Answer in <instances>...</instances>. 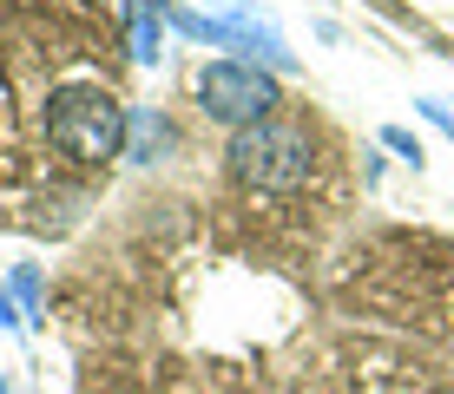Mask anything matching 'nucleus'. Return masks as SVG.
I'll list each match as a JSON object with an SVG mask.
<instances>
[{
  "instance_id": "3",
  "label": "nucleus",
  "mask_w": 454,
  "mask_h": 394,
  "mask_svg": "<svg viewBox=\"0 0 454 394\" xmlns=\"http://www.w3.org/2000/svg\"><path fill=\"white\" fill-rule=\"evenodd\" d=\"M192 99H198V112L211 125L250 132V125L277 119L284 86H277V73L257 66V59H211V66H198V79H192Z\"/></svg>"
},
{
  "instance_id": "6",
  "label": "nucleus",
  "mask_w": 454,
  "mask_h": 394,
  "mask_svg": "<svg viewBox=\"0 0 454 394\" xmlns=\"http://www.w3.org/2000/svg\"><path fill=\"white\" fill-rule=\"evenodd\" d=\"M415 112L428 119V125H442V132L454 138V105H448V99H415Z\"/></svg>"
},
{
  "instance_id": "4",
  "label": "nucleus",
  "mask_w": 454,
  "mask_h": 394,
  "mask_svg": "<svg viewBox=\"0 0 454 394\" xmlns=\"http://www.w3.org/2000/svg\"><path fill=\"white\" fill-rule=\"evenodd\" d=\"M132 59H159V20H145V7H132Z\"/></svg>"
},
{
  "instance_id": "5",
  "label": "nucleus",
  "mask_w": 454,
  "mask_h": 394,
  "mask_svg": "<svg viewBox=\"0 0 454 394\" xmlns=\"http://www.w3.org/2000/svg\"><path fill=\"white\" fill-rule=\"evenodd\" d=\"M382 145H388V151H402L409 165H421V138H415V132H402V125H382Z\"/></svg>"
},
{
  "instance_id": "2",
  "label": "nucleus",
  "mask_w": 454,
  "mask_h": 394,
  "mask_svg": "<svg viewBox=\"0 0 454 394\" xmlns=\"http://www.w3.org/2000/svg\"><path fill=\"white\" fill-rule=\"evenodd\" d=\"M224 165L250 197H290L317 171V138H309L303 119H263L250 132H231Z\"/></svg>"
},
{
  "instance_id": "1",
  "label": "nucleus",
  "mask_w": 454,
  "mask_h": 394,
  "mask_svg": "<svg viewBox=\"0 0 454 394\" xmlns=\"http://www.w3.org/2000/svg\"><path fill=\"white\" fill-rule=\"evenodd\" d=\"M125 105L99 79H73V86H53L40 105V132L67 165H113L125 151Z\"/></svg>"
}]
</instances>
